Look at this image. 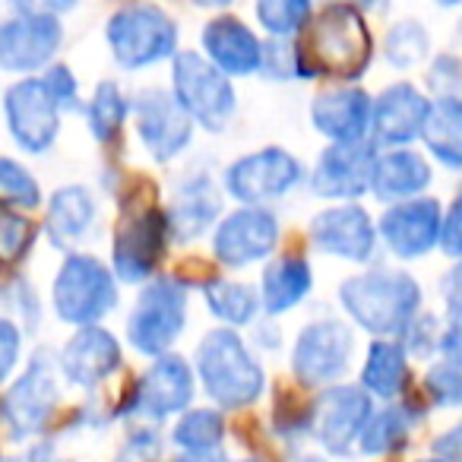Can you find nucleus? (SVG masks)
Listing matches in <instances>:
<instances>
[{
	"mask_svg": "<svg viewBox=\"0 0 462 462\" xmlns=\"http://www.w3.org/2000/svg\"><path fill=\"white\" fill-rule=\"evenodd\" d=\"M96 225V199L86 187L70 184L60 187L48 206V238L54 247H73L83 238H89Z\"/></svg>",
	"mask_w": 462,
	"mask_h": 462,
	"instance_id": "obj_27",
	"label": "nucleus"
},
{
	"mask_svg": "<svg viewBox=\"0 0 462 462\" xmlns=\"http://www.w3.org/2000/svg\"><path fill=\"white\" fill-rule=\"evenodd\" d=\"M409 380V352L399 339H374L361 367V390L367 396L396 399Z\"/></svg>",
	"mask_w": 462,
	"mask_h": 462,
	"instance_id": "obj_29",
	"label": "nucleus"
},
{
	"mask_svg": "<svg viewBox=\"0 0 462 462\" xmlns=\"http://www.w3.org/2000/svg\"><path fill=\"white\" fill-rule=\"evenodd\" d=\"M374 102L358 86H339L314 98L310 124L329 143H358L371 134Z\"/></svg>",
	"mask_w": 462,
	"mask_h": 462,
	"instance_id": "obj_22",
	"label": "nucleus"
},
{
	"mask_svg": "<svg viewBox=\"0 0 462 462\" xmlns=\"http://www.w3.org/2000/svg\"><path fill=\"white\" fill-rule=\"evenodd\" d=\"M35 231L29 218H23L16 209L0 206V260H23V254L32 247Z\"/></svg>",
	"mask_w": 462,
	"mask_h": 462,
	"instance_id": "obj_41",
	"label": "nucleus"
},
{
	"mask_svg": "<svg viewBox=\"0 0 462 462\" xmlns=\"http://www.w3.org/2000/svg\"><path fill=\"white\" fill-rule=\"evenodd\" d=\"M421 140L440 165L462 171V96H440L430 105Z\"/></svg>",
	"mask_w": 462,
	"mask_h": 462,
	"instance_id": "obj_28",
	"label": "nucleus"
},
{
	"mask_svg": "<svg viewBox=\"0 0 462 462\" xmlns=\"http://www.w3.org/2000/svg\"><path fill=\"white\" fill-rule=\"evenodd\" d=\"M225 190L245 206H263L270 199L289 197L304 180V165L289 149H260V152L241 155L225 168Z\"/></svg>",
	"mask_w": 462,
	"mask_h": 462,
	"instance_id": "obj_8",
	"label": "nucleus"
},
{
	"mask_svg": "<svg viewBox=\"0 0 462 462\" xmlns=\"http://www.w3.org/2000/svg\"><path fill=\"white\" fill-rule=\"evenodd\" d=\"M241 462H257V459H241Z\"/></svg>",
	"mask_w": 462,
	"mask_h": 462,
	"instance_id": "obj_52",
	"label": "nucleus"
},
{
	"mask_svg": "<svg viewBox=\"0 0 462 462\" xmlns=\"http://www.w3.org/2000/svg\"><path fill=\"white\" fill-rule=\"evenodd\" d=\"M54 405H58L54 365L45 355H39V358L29 365V371L7 390V396L0 402V418L7 424L10 437L23 440V437H32L45 428Z\"/></svg>",
	"mask_w": 462,
	"mask_h": 462,
	"instance_id": "obj_15",
	"label": "nucleus"
},
{
	"mask_svg": "<svg viewBox=\"0 0 462 462\" xmlns=\"http://www.w3.org/2000/svg\"><path fill=\"white\" fill-rule=\"evenodd\" d=\"M428 48H430V39L421 23L402 20L386 32L383 58L390 60V67H396V70H409V67L421 64V60L428 58Z\"/></svg>",
	"mask_w": 462,
	"mask_h": 462,
	"instance_id": "obj_36",
	"label": "nucleus"
},
{
	"mask_svg": "<svg viewBox=\"0 0 462 462\" xmlns=\"http://www.w3.org/2000/svg\"><path fill=\"white\" fill-rule=\"evenodd\" d=\"M23 352V333L10 317H0V383H7L10 374L20 365Z\"/></svg>",
	"mask_w": 462,
	"mask_h": 462,
	"instance_id": "obj_42",
	"label": "nucleus"
},
{
	"mask_svg": "<svg viewBox=\"0 0 462 462\" xmlns=\"http://www.w3.org/2000/svg\"><path fill=\"white\" fill-rule=\"evenodd\" d=\"M443 295H447V327H443L440 355L462 358V260H456V266L449 270Z\"/></svg>",
	"mask_w": 462,
	"mask_h": 462,
	"instance_id": "obj_40",
	"label": "nucleus"
},
{
	"mask_svg": "<svg viewBox=\"0 0 462 462\" xmlns=\"http://www.w3.org/2000/svg\"><path fill=\"white\" fill-rule=\"evenodd\" d=\"M187 327V285L178 279H152L140 291L127 317V339L136 352L159 358Z\"/></svg>",
	"mask_w": 462,
	"mask_h": 462,
	"instance_id": "obj_7",
	"label": "nucleus"
},
{
	"mask_svg": "<svg viewBox=\"0 0 462 462\" xmlns=\"http://www.w3.org/2000/svg\"><path fill=\"white\" fill-rule=\"evenodd\" d=\"M301 54L310 77L327 73L336 79H358L371 60V35L358 7L348 0L327 4V10L310 26V39Z\"/></svg>",
	"mask_w": 462,
	"mask_h": 462,
	"instance_id": "obj_3",
	"label": "nucleus"
},
{
	"mask_svg": "<svg viewBox=\"0 0 462 462\" xmlns=\"http://www.w3.org/2000/svg\"><path fill=\"white\" fill-rule=\"evenodd\" d=\"M79 0H14L16 14H32V16H60L67 10L77 7Z\"/></svg>",
	"mask_w": 462,
	"mask_h": 462,
	"instance_id": "obj_45",
	"label": "nucleus"
},
{
	"mask_svg": "<svg viewBox=\"0 0 462 462\" xmlns=\"http://www.w3.org/2000/svg\"><path fill=\"white\" fill-rule=\"evenodd\" d=\"M437 7H443V10H453V7H462V0H434Z\"/></svg>",
	"mask_w": 462,
	"mask_h": 462,
	"instance_id": "obj_50",
	"label": "nucleus"
},
{
	"mask_svg": "<svg viewBox=\"0 0 462 462\" xmlns=\"http://www.w3.org/2000/svg\"><path fill=\"white\" fill-rule=\"evenodd\" d=\"M443 212L437 199H405L393 203L380 216L377 235L399 260H421L440 245Z\"/></svg>",
	"mask_w": 462,
	"mask_h": 462,
	"instance_id": "obj_16",
	"label": "nucleus"
},
{
	"mask_svg": "<svg viewBox=\"0 0 462 462\" xmlns=\"http://www.w3.org/2000/svg\"><path fill=\"white\" fill-rule=\"evenodd\" d=\"M0 206L29 212L42 206V187L35 174L16 159H4V155H0Z\"/></svg>",
	"mask_w": 462,
	"mask_h": 462,
	"instance_id": "obj_37",
	"label": "nucleus"
},
{
	"mask_svg": "<svg viewBox=\"0 0 462 462\" xmlns=\"http://www.w3.org/2000/svg\"><path fill=\"white\" fill-rule=\"evenodd\" d=\"M424 390L440 409H459L462 405V358L459 355H440L424 377Z\"/></svg>",
	"mask_w": 462,
	"mask_h": 462,
	"instance_id": "obj_38",
	"label": "nucleus"
},
{
	"mask_svg": "<svg viewBox=\"0 0 462 462\" xmlns=\"http://www.w3.org/2000/svg\"><path fill=\"white\" fill-rule=\"evenodd\" d=\"M310 241L327 257H339L346 263H367L377 247V225L358 203L329 206L317 212L310 222Z\"/></svg>",
	"mask_w": 462,
	"mask_h": 462,
	"instance_id": "obj_17",
	"label": "nucleus"
},
{
	"mask_svg": "<svg viewBox=\"0 0 462 462\" xmlns=\"http://www.w3.org/2000/svg\"><path fill=\"white\" fill-rule=\"evenodd\" d=\"M430 453H434V459H440V462H462V424L449 428L440 440H434Z\"/></svg>",
	"mask_w": 462,
	"mask_h": 462,
	"instance_id": "obj_46",
	"label": "nucleus"
},
{
	"mask_svg": "<svg viewBox=\"0 0 462 462\" xmlns=\"http://www.w3.org/2000/svg\"><path fill=\"white\" fill-rule=\"evenodd\" d=\"M105 39L124 70H146L178 54V23L155 4H127L108 20Z\"/></svg>",
	"mask_w": 462,
	"mask_h": 462,
	"instance_id": "obj_5",
	"label": "nucleus"
},
{
	"mask_svg": "<svg viewBox=\"0 0 462 462\" xmlns=\"http://www.w3.org/2000/svg\"><path fill=\"white\" fill-rule=\"evenodd\" d=\"M371 415V396L361 386L333 383L308 411V428L314 430V437L327 453L352 456Z\"/></svg>",
	"mask_w": 462,
	"mask_h": 462,
	"instance_id": "obj_11",
	"label": "nucleus"
},
{
	"mask_svg": "<svg viewBox=\"0 0 462 462\" xmlns=\"http://www.w3.org/2000/svg\"><path fill=\"white\" fill-rule=\"evenodd\" d=\"M42 79H45L48 89L54 92V98H58L64 108H73V105H77V79H73L70 67H64V64L48 67Z\"/></svg>",
	"mask_w": 462,
	"mask_h": 462,
	"instance_id": "obj_44",
	"label": "nucleus"
},
{
	"mask_svg": "<svg viewBox=\"0 0 462 462\" xmlns=\"http://www.w3.org/2000/svg\"><path fill=\"white\" fill-rule=\"evenodd\" d=\"M136 136L155 162H171L190 146L193 121L165 89H143L134 98Z\"/></svg>",
	"mask_w": 462,
	"mask_h": 462,
	"instance_id": "obj_14",
	"label": "nucleus"
},
{
	"mask_svg": "<svg viewBox=\"0 0 462 462\" xmlns=\"http://www.w3.org/2000/svg\"><path fill=\"white\" fill-rule=\"evenodd\" d=\"M171 462H225V456H222V449H218V453H180L178 459H171Z\"/></svg>",
	"mask_w": 462,
	"mask_h": 462,
	"instance_id": "obj_47",
	"label": "nucleus"
},
{
	"mask_svg": "<svg viewBox=\"0 0 462 462\" xmlns=\"http://www.w3.org/2000/svg\"><path fill=\"white\" fill-rule=\"evenodd\" d=\"M355 336L342 320L323 317L298 333L291 367L304 386H333L352 365Z\"/></svg>",
	"mask_w": 462,
	"mask_h": 462,
	"instance_id": "obj_10",
	"label": "nucleus"
},
{
	"mask_svg": "<svg viewBox=\"0 0 462 462\" xmlns=\"http://www.w3.org/2000/svg\"><path fill=\"white\" fill-rule=\"evenodd\" d=\"M64 105L54 98L45 79H20L4 92V117L7 130L23 152L42 155L54 146L60 134Z\"/></svg>",
	"mask_w": 462,
	"mask_h": 462,
	"instance_id": "obj_9",
	"label": "nucleus"
},
{
	"mask_svg": "<svg viewBox=\"0 0 462 462\" xmlns=\"http://www.w3.org/2000/svg\"><path fill=\"white\" fill-rule=\"evenodd\" d=\"M314 289V270L304 257H279L266 266L263 285H260V304H263L266 314L279 317L295 310L304 298Z\"/></svg>",
	"mask_w": 462,
	"mask_h": 462,
	"instance_id": "obj_26",
	"label": "nucleus"
},
{
	"mask_svg": "<svg viewBox=\"0 0 462 462\" xmlns=\"http://www.w3.org/2000/svg\"><path fill=\"white\" fill-rule=\"evenodd\" d=\"M64 45V26L58 16L14 14L0 23V70L35 73L51 67Z\"/></svg>",
	"mask_w": 462,
	"mask_h": 462,
	"instance_id": "obj_13",
	"label": "nucleus"
},
{
	"mask_svg": "<svg viewBox=\"0 0 462 462\" xmlns=\"http://www.w3.org/2000/svg\"><path fill=\"white\" fill-rule=\"evenodd\" d=\"M32 462H60V459H54V456L48 453L45 447H39V449H35V453H32Z\"/></svg>",
	"mask_w": 462,
	"mask_h": 462,
	"instance_id": "obj_49",
	"label": "nucleus"
},
{
	"mask_svg": "<svg viewBox=\"0 0 462 462\" xmlns=\"http://www.w3.org/2000/svg\"><path fill=\"white\" fill-rule=\"evenodd\" d=\"M218 216V193L212 190L209 178H190L178 190L171 212H168V231L178 235L180 241L199 238Z\"/></svg>",
	"mask_w": 462,
	"mask_h": 462,
	"instance_id": "obj_30",
	"label": "nucleus"
},
{
	"mask_svg": "<svg viewBox=\"0 0 462 462\" xmlns=\"http://www.w3.org/2000/svg\"><path fill=\"white\" fill-rule=\"evenodd\" d=\"M440 247L449 260H462V190L456 193L453 206H449L447 216H443Z\"/></svg>",
	"mask_w": 462,
	"mask_h": 462,
	"instance_id": "obj_43",
	"label": "nucleus"
},
{
	"mask_svg": "<svg viewBox=\"0 0 462 462\" xmlns=\"http://www.w3.org/2000/svg\"><path fill=\"white\" fill-rule=\"evenodd\" d=\"M254 14L273 39H295L314 14V0H257Z\"/></svg>",
	"mask_w": 462,
	"mask_h": 462,
	"instance_id": "obj_35",
	"label": "nucleus"
},
{
	"mask_svg": "<svg viewBox=\"0 0 462 462\" xmlns=\"http://www.w3.org/2000/svg\"><path fill=\"white\" fill-rule=\"evenodd\" d=\"M58 365L60 374L67 377V383L96 390L98 383H105L121 367V346H117V339L108 329L79 327L64 346Z\"/></svg>",
	"mask_w": 462,
	"mask_h": 462,
	"instance_id": "obj_21",
	"label": "nucleus"
},
{
	"mask_svg": "<svg viewBox=\"0 0 462 462\" xmlns=\"http://www.w3.org/2000/svg\"><path fill=\"white\" fill-rule=\"evenodd\" d=\"M430 184V165L415 149L396 146L377 155L371 168V193L383 203H405L424 193Z\"/></svg>",
	"mask_w": 462,
	"mask_h": 462,
	"instance_id": "obj_25",
	"label": "nucleus"
},
{
	"mask_svg": "<svg viewBox=\"0 0 462 462\" xmlns=\"http://www.w3.org/2000/svg\"><path fill=\"white\" fill-rule=\"evenodd\" d=\"M54 314L73 327H96L117 308V279L102 260L89 254H70L60 263L51 285Z\"/></svg>",
	"mask_w": 462,
	"mask_h": 462,
	"instance_id": "obj_6",
	"label": "nucleus"
},
{
	"mask_svg": "<svg viewBox=\"0 0 462 462\" xmlns=\"http://www.w3.org/2000/svg\"><path fill=\"white\" fill-rule=\"evenodd\" d=\"M193 399V367L178 355H159L134 390V411L149 421L178 415Z\"/></svg>",
	"mask_w": 462,
	"mask_h": 462,
	"instance_id": "obj_20",
	"label": "nucleus"
},
{
	"mask_svg": "<svg viewBox=\"0 0 462 462\" xmlns=\"http://www.w3.org/2000/svg\"><path fill=\"white\" fill-rule=\"evenodd\" d=\"M430 102L411 83H393L374 102L371 134L377 143L386 146H409L415 136H421L428 121Z\"/></svg>",
	"mask_w": 462,
	"mask_h": 462,
	"instance_id": "obj_23",
	"label": "nucleus"
},
{
	"mask_svg": "<svg viewBox=\"0 0 462 462\" xmlns=\"http://www.w3.org/2000/svg\"><path fill=\"white\" fill-rule=\"evenodd\" d=\"M130 115V102L127 96L121 92L117 83H102L92 96L89 108H86V117H89V130L96 140L108 143L115 140L117 134L124 130V121Z\"/></svg>",
	"mask_w": 462,
	"mask_h": 462,
	"instance_id": "obj_34",
	"label": "nucleus"
},
{
	"mask_svg": "<svg viewBox=\"0 0 462 462\" xmlns=\"http://www.w3.org/2000/svg\"><path fill=\"white\" fill-rule=\"evenodd\" d=\"M197 7H206V10H222V7H228L231 0H193Z\"/></svg>",
	"mask_w": 462,
	"mask_h": 462,
	"instance_id": "obj_48",
	"label": "nucleus"
},
{
	"mask_svg": "<svg viewBox=\"0 0 462 462\" xmlns=\"http://www.w3.org/2000/svg\"><path fill=\"white\" fill-rule=\"evenodd\" d=\"M203 58L216 64L225 77H251L263 64V42L235 16H218L203 26Z\"/></svg>",
	"mask_w": 462,
	"mask_h": 462,
	"instance_id": "obj_24",
	"label": "nucleus"
},
{
	"mask_svg": "<svg viewBox=\"0 0 462 462\" xmlns=\"http://www.w3.org/2000/svg\"><path fill=\"white\" fill-rule=\"evenodd\" d=\"M346 314L374 339H402L409 323L421 314V289L409 273L371 270L339 285Z\"/></svg>",
	"mask_w": 462,
	"mask_h": 462,
	"instance_id": "obj_1",
	"label": "nucleus"
},
{
	"mask_svg": "<svg viewBox=\"0 0 462 462\" xmlns=\"http://www.w3.org/2000/svg\"><path fill=\"white\" fill-rule=\"evenodd\" d=\"M374 159L377 152L367 140L329 143L310 171V190L327 199H358L361 193L371 190Z\"/></svg>",
	"mask_w": 462,
	"mask_h": 462,
	"instance_id": "obj_18",
	"label": "nucleus"
},
{
	"mask_svg": "<svg viewBox=\"0 0 462 462\" xmlns=\"http://www.w3.org/2000/svg\"><path fill=\"white\" fill-rule=\"evenodd\" d=\"M168 218L155 209H143L117 231L115 238V276L127 285H140L159 266L165 254Z\"/></svg>",
	"mask_w": 462,
	"mask_h": 462,
	"instance_id": "obj_19",
	"label": "nucleus"
},
{
	"mask_svg": "<svg viewBox=\"0 0 462 462\" xmlns=\"http://www.w3.org/2000/svg\"><path fill=\"white\" fill-rule=\"evenodd\" d=\"M279 245V218L263 206H245L225 216L212 238V254L228 270L266 260Z\"/></svg>",
	"mask_w": 462,
	"mask_h": 462,
	"instance_id": "obj_12",
	"label": "nucleus"
},
{
	"mask_svg": "<svg viewBox=\"0 0 462 462\" xmlns=\"http://www.w3.org/2000/svg\"><path fill=\"white\" fill-rule=\"evenodd\" d=\"M260 73H266L270 79H282V83L310 77L301 48L291 45V39L263 42V64H260Z\"/></svg>",
	"mask_w": 462,
	"mask_h": 462,
	"instance_id": "obj_39",
	"label": "nucleus"
},
{
	"mask_svg": "<svg viewBox=\"0 0 462 462\" xmlns=\"http://www.w3.org/2000/svg\"><path fill=\"white\" fill-rule=\"evenodd\" d=\"M206 308L216 320L228 323V327H247L257 320L260 314V295L254 285L247 282H228V279H209L203 285Z\"/></svg>",
	"mask_w": 462,
	"mask_h": 462,
	"instance_id": "obj_31",
	"label": "nucleus"
},
{
	"mask_svg": "<svg viewBox=\"0 0 462 462\" xmlns=\"http://www.w3.org/2000/svg\"><path fill=\"white\" fill-rule=\"evenodd\" d=\"M193 367L203 383L206 396L218 409H247L263 396L266 374L241 333L235 329H212L199 339Z\"/></svg>",
	"mask_w": 462,
	"mask_h": 462,
	"instance_id": "obj_2",
	"label": "nucleus"
},
{
	"mask_svg": "<svg viewBox=\"0 0 462 462\" xmlns=\"http://www.w3.org/2000/svg\"><path fill=\"white\" fill-rule=\"evenodd\" d=\"M411 424L415 415L405 405H390V409L371 415V421L365 424V434L358 440V449L365 456H380V453H393L399 449L411 434Z\"/></svg>",
	"mask_w": 462,
	"mask_h": 462,
	"instance_id": "obj_32",
	"label": "nucleus"
},
{
	"mask_svg": "<svg viewBox=\"0 0 462 462\" xmlns=\"http://www.w3.org/2000/svg\"><path fill=\"white\" fill-rule=\"evenodd\" d=\"M421 462H440V459H421Z\"/></svg>",
	"mask_w": 462,
	"mask_h": 462,
	"instance_id": "obj_51",
	"label": "nucleus"
},
{
	"mask_svg": "<svg viewBox=\"0 0 462 462\" xmlns=\"http://www.w3.org/2000/svg\"><path fill=\"white\" fill-rule=\"evenodd\" d=\"M171 96L187 117L209 134H222L238 111L231 77L197 51H178L171 58Z\"/></svg>",
	"mask_w": 462,
	"mask_h": 462,
	"instance_id": "obj_4",
	"label": "nucleus"
},
{
	"mask_svg": "<svg viewBox=\"0 0 462 462\" xmlns=\"http://www.w3.org/2000/svg\"><path fill=\"white\" fill-rule=\"evenodd\" d=\"M171 440L184 453H218L225 440V421L216 409H193L184 411L174 424Z\"/></svg>",
	"mask_w": 462,
	"mask_h": 462,
	"instance_id": "obj_33",
	"label": "nucleus"
}]
</instances>
